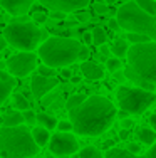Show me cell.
I'll return each mask as SVG.
<instances>
[{
	"instance_id": "cell-25",
	"label": "cell",
	"mask_w": 156,
	"mask_h": 158,
	"mask_svg": "<svg viewBox=\"0 0 156 158\" xmlns=\"http://www.w3.org/2000/svg\"><path fill=\"white\" fill-rule=\"evenodd\" d=\"M14 106L17 110H29V99L22 93H14Z\"/></svg>"
},
{
	"instance_id": "cell-44",
	"label": "cell",
	"mask_w": 156,
	"mask_h": 158,
	"mask_svg": "<svg viewBox=\"0 0 156 158\" xmlns=\"http://www.w3.org/2000/svg\"><path fill=\"white\" fill-rule=\"evenodd\" d=\"M102 146H104V150L107 152V150H111V148L114 146V141H113V140H106V141L102 143Z\"/></svg>"
},
{
	"instance_id": "cell-57",
	"label": "cell",
	"mask_w": 156,
	"mask_h": 158,
	"mask_svg": "<svg viewBox=\"0 0 156 158\" xmlns=\"http://www.w3.org/2000/svg\"><path fill=\"white\" fill-rule=\"evenodd\" d=\"M154 2H156V0H154Z\"/></svg>"
},
{
	"instance_id": "cell-24",
	"label": "cell",
	"mask_w": 156,
	"mask_h": 158,
	"mask_svg": "<svg viewBox=\"0 0 156 158\" xmlns=\"http://www.w3.org/2000/svg\"><path fill=\"white\" fill-rule=\"evenodd\" d=\"M128 42H131V46L133 44H143V42H150V37L148 35H144V34H134V32H128V35L124 37Z\"/></svg>"
},
{
	"instance_id": "cell-18",
	"label": "cell",
	"mask_w": 156,
	"mask_h": 158,
	"mask_svg": "<svg viewBox=\"0 0 156 158\" xmlns=\"http://www.w3.org/2000/svg\"><path fill=\"white\" fill-rule=\"evenodd\" d=\"M35 121L39 123V126H44L46 130H49V131L57 126V119H55L54 116L47 114V113H39V114L35 116Z\"/></svg>"
},
{
	"instance_id": "cell-2",
	"label": "cell",
	"mask_w": 156,
	"mask_h": 158,
	"mask_svg": "<svg viewBox=\"0 0 156 158\" xmlns=\"http://www.w3.org/2000/svg\"><path fill=\"white\" fill-rule=\"evenodd\" d=\"M128 66L124 69L126 79L133 82L148 81L156 84V40L133 44L128 49Z\"/></svg>"
},
{
	"instance_id": "cell-47",
	"label": "cell",
	"mask_w": 156,
	"mask_h": 158,
	"mask_svg": "<svg viewBox=\"0 0 156 158\" xmlns=\"http://www.w3.org/2000/svg\"><path fill=\"white\" fill-rule=\"evenodd\" d=\"M150 121H151V126H153V130L156 131V113H154V114H151Z\"/></svg>"
},
{
	"instance_id": "cell-37",
	"label": "cell",
	"mask_w": 156,
	"mask_h": 158,
	"mask_svg": "<svg viewBox=\"0 0 156 158\" xmlns=\"http://www.w3.org/2000/svg\"><path fill=\"white\" fill-rule=\"evenodd\" d=\"M50 17L54 19V20H64V19L67 17V14H66V12H57V10H54Z\"/></svg>"
},
{
	"instance_id": "cell-32",
	"label": "cell",
	"mask_w": 156,
	"mask_h": 158,
	"mask_svg": "<svg viewBox=\"0 0 156 158\" xmlns=\"http://www.w3.org/2000/svg\"><path fill=\"white\" fill-rule=\"evenodd\" d=\"M136 84H138V88L144 89V91H150V93H154V89H156V84H154V82H148V81H138Z\"/></svg>"
},
{
	"instance_id": "cell-1",
	"label": "cell",
	"mask_w": 156,
	"mask_h": 158,
	"mask_svg": "<svg viewBox=\"0 0 156 158\" xmlns=\"http://www.w3.org/2000/svg\"><path fill=\"white\" fill-rule=\"evenodd\" d=\"M118 110L107 98L89 96L79 106L69 110L72 131L84 136H99L113 126Z\"/></svg>"
},
{
	"instance_id": "cell-6",
	"label": "cell",
	"mask_w": 156,
	"mask_h": 158,
	"mask_svg": "<svg viewBox=\"0 0 156 158\" xmlns=\"http://www.w3.org/2000/svg\"><path fill=\"white\" fill-rule=\"evenodd\" d=\"M116 20L119 27L124 29L126 32L144 34L151 40H156V15H150L144 10H141L136 2H126L124 5H121L116 12Z\"/></svg>"
},
{
	"instance_id": "cell-39",
	"label": "cell",
	"mask_w": 156,
	"mask_h": 158,
	"mask_svg": "<svg viewBox=\"0 0 156 158\" xmlns=\"http://www.w3.org/2000/svg\"><path fill=\"white\" fill-rule=\"evenodd\" d=\"M87 57H89V49L82 46V49H81V52H79V59L81 61H87Z\"/></svg>"
},
{
	"instance_id": "cell-50",
	"label": "cell",
	"mask_w": 156,
	"mask_h": 158,
	"mask_svg": "<svg viewBox=\"0 0 156 158\" xmlns=\"http://www.w3.org/2000/svg\"><path fill=\"white\" fill-rule=\"evenodd\" d=\"M119 136H121V140H126V138H128V130H122L119 133Z\"/></svg>"
},
{
	"instance_id": "cell-26",
	"label": "cell",
	"mask_w": 156,
	"mask_h": 158,
	"mask_svg": "<svg viewBox=\"0 0 156 158\" xmlns=\"http://www.w3.org/2000/svg\"><path fill=\"white\" fill-rule=\"evenodd\" d=\"M84 99H86L84 94H72V96L67 98V101H66V108H67V110H72V108L79 106Z\"/></svg>"
},
{
	"instance_id": "cell-38",
	"label": "cell",
	"mask_w": 156,
	"mask_h": 158,
	"mask_svg": "<svg viewBox=\"0 0 156 158\" xmlns=\"http://www.w3.org/2000/svg\"><path fill=\"white\" fill-rule=\"evenodd\" d=\"M133 125H134V121H133V119H129V118L121 119V128H122V130H129Z\"/></svg>"
},
{
	"instance_id": "cell-15",
	"label": "cell",
	"mask_w": 156,
	"mask_h": 158,
	"mask_svg": "<svg viewBox=\"0 0 156 158\" xmlns=\"http://www.w3.org/2000/svg\"><path fill=\"white\" fill-rule=\"evenodd\" d=\"M30 133H32V138H34L35 145L39 146V148L46 146L47 143H49V140H50L49 130H46L44 126H34V130H32Z\"/></svg>"
},
{
	"instance_id": "cell-23",
	"label": "cell",
	"mask_w": 156,
	"mask_h": 158,
	"mask_svg": "<svg viewBox=\"0 0 156 158\" xmlns=\"http://www.w3.org/2000/svg\"><path fill=\"white\" fill-rule=\"evenodd\" d=\"M77 158H102V153L98 148H94V146H86V148H82L79 152Z\"/></svg>"
},
{
	"instance_id": "cell-55",
	"label": "cell",
	"mask_w": 156,
	"mask_h": 158,
	"mask_svg": "<svg viewBox=\"0 0 156 158\" xmlns=\"http://www.w3.org/2000/svg\"><path fill=\"white\" fill-rule=\"evenodd\" d=\"M0 9H2V7H0ZM0 14H2V10H0Z\"/></svg>"
},
{
	"instance_id": "cell-28",
	"label": "cell",
	"mask_w": 156,
	"mask_h": 158,
	"mask_svg": "<svg viewBox=\"0 0 156 158\" xmlns=\"http://www.w3.org/2000/svg\"><path fill=\"white\" fill-rule=\"evenodd\" d=\"M57 128L59 131H62V133H70L72 131V123L69 121V119H62V121H57Z\"/></svg>"
},
{
	"instance_id": "cell-51",
	"label": "cell",
	"mask_w": 156,
	"mask_h": 158,
	"mask_svg": "<svg viewBox=\"0 0 156 158\" xmlns=\"http://www.w3.org/2000/svg\"><path fill=\"white\" fill-rule=\"evenodd\" d=\"M7 69V62L5 61H0V71H5Z\"/></svg>"
},
{
	"instance_id": "cell-19",
	"label": "cell",
	"mask_w": 156,
	"mask_h": 158,
	"mask_svg": "<svg viewBox=\"0 0 156 158\" xmlns=\"http://www.w3.org/2000/svg\"><path fill=\"white\" fill-rule=\"evenodd\" d=\"M106 158H146V156L129 153L128 150H124V148H111V150H107Z\"/></svg>"
},
{
	"instance_id": "cell-46",
	"label": "cell",
	"mask_w": 156,
	"mask_h": 158,
	"mask_svg": "<svg viewBox=\"0 0 156 158\" xmlns=\"http://www.w3.org/2000/svg\"><path fill=\"white\" fill-rule=\"evenodd\" d=\"M114 77H116V81H122L126 76H124V73H119V71H118V73H114Z\"/></svg>"
},
{
	"instance_id": "cell-31",
	"label": "cell",
	"mask_w": 156,
	"mask_h": 158,
	"mask_svg": "<svg viewBox=\"0 0 156 158\" xmlns=\"http://www.w3.org/2000/svg\"><path fill=\"white\" fill-rule=\"evenodd\" d=\"M47 22V14L46 12H35L34 14V24L35 25H42V24H46Z\"/></svg>"
},
{
	"instance_id": "cell-29",
	"label": "cell",
	"mask_w": 156,
	"mask_h": 158,
	"mask_svg": "<svg viewBox=\"0 0 156 158\" xmlns=\"http://www.w3.org/2000/svg\"><path fill=\"white\" fill-rule=\"evenodd\" d=\"M22 116H24V123H27V126L29 125H34L35 123V113L32 111V110H25L24 113H22Z\"/></svg>"
},
{
	"instance_id": "cell-40",
	"label": "cell",
	"mask_w": 156,
	"mask_h": 158,
	"mask_svg": "<svg viewBox=\"0 0 156 158\" xmlns=\"http://www.w3.org/2000/svg\"><path fill=\"white\" fill-rule=\"evenodd\" d=\"M146 158H156V141L153 143V146L150 148V152L146 153Z\"/></svg>"
},
{
	"instance_id": "cell-54",
	"label": "cell",
	"mask_w": 156,
	"mask_h": 158,
	"mask_svg": "<svg viewBox=\"0 0 156 158\" xmlns=\"http://www.w3.org/2000/svg\"><path fill=\"white\" fill-rule=\"evenodd\" d=\"M154 29H156V22H154Z\"/></svg>"
},
{
	"instance_id": "cell-45",
	"label": "cell",
	"mask_w": 156,
	"mask_h": 158,
	"mask_svg": "<svg viewBox=\"0 0 156 158\" xmlns=\"http://www.w3.org/2000/svg\"><path fill=\"white\" fill-rule=\"evenodd\" d=\"M99 51H101V54H102V56H107V54L111 52V49L107 47L106 44H102V46H99Z\"/></svg>"
},
{
	"instance_id": "cell-9",
	"label": "cell",
	"mask_w": 156,
	"mask_h": 158,
	"mask_svg": "<svg viewBox=\"0 0 156 158\" xmlns=\"http://www.w3.org/2000/svg\"><path fill=\"white\" fill-rule=\"evenodd\" d=\"M49 150L50 155L54 156H67L79 152V143H77V138L72 133L59 131V133H54V136H50Z\"/></svg>"
},
{
	"instance_id": "cell-49",
	"label": "cell",
	"mask_w": 156,
	"mask_h": 158,
	"mask_svg": "<svg viewBox=\"0 0 156 158\" xmlns=\"http://www.w3.org/2000/svg\"><path fill=\"white\" fill-rule=\"evenodd\" d=\"M116 116H119V119H124V118H128V113H126V111H122V110H119Z\"/></svg>"
},
{
	"instance_id": "cell-48",
	"label": "cell",
	"mask_w": 156,
	"mask_h": 158,
	"mask_svg": "<svg viewBox=\"0 0 156 158\" xmlns=\"http://www.w3.org/2000/svg\"><path fill=\"white\" fill-rule=\"evenodd\" d=\"M76 25H79V22H77V20H69V22H66V27H76Z\"/></svg>"
},
{
	"instance_id": "cell-43",
	"label": "cell",
	"mask_w": 156,
	"mask_h": 158,
	"mask_svg": "<svg viewBox=\"0 0 156 158\" xmlns=\"http://www.w3.org/2000/svg\"><path fill=\"white\" fill-rule=\"evenodd\" d=\"M7 46H9V44H7L5 37H3V35H0V52H2V51H5Z\"/></svg>"
},
{
	"instance_id": "cell-16",
	"label": "cell",
	"mask_w": 156,
	"mask_h": 158,
	"mask_svg": "<svg viewBox=\"0 0 156 158\" xmlns=\"http://www.w3.org/2000/svg\"><path fill=\"white\" fill-rule=\"evenodd\" d=\"M128 49H129L128 40H126L124 37H118V39L114 40V44L111 46V54H114V57H118V59H122L128 54Z\"/></svg>"
},
{
	"instance_id": "cell-34",
	"label": "cell",
	"mask_w": 156,
	"mask_h": 158,
	"mask_svg": "<svg viewBox=\"0 0 156 158\" xmlns=\"http://www.w3.org/2000/svg\"><path fill=\"white\" fill-rule=\"evenodd\" d=\"M92 10H94L96 14H99V15H106V14L109 12L106 3H94V5H92Z\"/></svg>"
},
{
	"instance_id": "cell-17",
	"label": "cell",
	"mask_w": 156,
	"mask_h": 158,
	"mask_svg": "<svg viewBox=\"0 0 156 158\" xmlns=\"http://www.w3.org/2000/svg\"><path fill=\"white\" fill-rule=\"evenodd\" d=\"M2 125L3 126H18L24 125V116H22L20 111H10L7 113L2 118Z\"/></svg>"
},
{
	"instance_id": "cell-4",
	"label": "cell",
	"mask_w": 156,
	"mask_h": 158,
	"mask_svg": "<svg viewBox=\"0 0 156 158\" xmlns=\"http://www.w3.org/2000/svg\"><path fill=\"white\" fill-rule=\"evenodd\" d=\"M37 153L39 146L25 125L0 126V158H30Z\"/></svg>"
},
{
	"instance_id": "cell-33",
	"label": "cell",
	"mask_w": 156,
	"mask_h": 158,
	"mask_svg": "<svg viewBox=\"0 0 156 158\" xmlns=\"http://www.w3.org/2000/svg\"><path fill=\"white\" fill-rule=\"evenodd\" d=\"M37 69H39V73H37V74H40V76H46V77H52V76H54V69L49 67V66H46V64H44V66H39Z\"/></svg>"
},
{
	"instance_id": "cell-8",
	"label": "cell",
	"mask_w": 156,
	"mask_h": 158,
	"mask_svg": "<svg viewBox=\"0 0 156 158\" xmlns=\"http://www.w3.org/2000/svg\"><path fill=\"white\" fill-rule=\"evenodd\" d=\"M37 69V54L34 52H18L7 61V71L14 77H24Z\"/></svg>"
},
{
	"instance_id": "cell-36",
	"label": "cell",
	"mask_w": 156,
	"mask_h": 158,
	"mask_svg": "<svg viewBox=\"0 0 156 158\" xmlns=\"http://www.w3.org/2000/svg\"><path fill=\"white\" fill-rule=\"evenodd\" d=\"M107 25H109V29H111V31H114V32H118V31H119V24H118V20H116V17H114V19H109V22H107Z\"/></svg>"
},
{
	"instance_id": "cell-20",
	"label": "cell",
	"mask_w": 156,
	"mask_h": 158,
	"mask_svg": "<svg viewBox=\"0 0 156 158\" xmlns=\"http://www.w3.org/2000/svg\"><path fill=\"white\" fill-rule=\"evenodd\" d=\"M139 140L141 143H144V145H153V143L156 141V131L153 130V128H141L139 130Z\"/></svg>"
},
{
	"instance_id": "cell-21",
	"label": "cell",
	"mask_w": 156,
	"mask_h": 158,
	"mask_svg": "<svg viewBox=\"0 0 156 158\" xmlns=\"http://www.w3.org/2000/svg\"><path fill=\"white\" fill-rule=\"evenodd\" d=\"M136 5L139 7L141 10H144L150 15H156V2L154 0H134Z\"/></svg>"
},
{
	"instance_id": "cell-3",
	"label": "cell",
	"mask_w": 156,
	"mask_h": 158,
	"mask_svg": "<svg viewBox=\"0 0 156 158\" xmlns=\"http://www.w3.org/2000/svg\"><path fill=\"white\" fill-rule=\"evenodd\" d=\"M82 44L72 37L52 35L39 46V56L46 66L52 67H67L79 59Z\"/></svg>"
},
{
	"instance_id": "cell-22",
	"label": "cell",
	"mask_w": 156,
	"mask_h": 158,
	"mask_svg": "<svg viewBox=\"0 0 156 158\" xmlns=\"http://www.w3.org/2000/svg\"><path fill=\"white\" fill-rule=\"evenodd\" d=\"M91 35H92V44H94V46H102L107 40L106 32H104L101 27H96L94 31H91Z\"/></svg>"
},
{
	"instance_id": "cell-53",
	"label": "cell",
	"mask_w": 156,
	"mask_h": 158,
	"mask_svg": "<svg viewBox=\"0 0 156 158\" xmlns=\"http://www.w3.org/2000/svg\"><path fill=\"white\" fill-rule=\"evenodd\" d=\"M46 158H55V156H54V155H47Z\"/></svg>"
},
{
	"instance_id": "cell-27",
	"label": "cell",
	"mask_w": 156,
	"mask_h": 158,
	"mask_svg": "<svg viewBox=\"0 0 156 158\" xmlns=\"http://www.w3.org/2000/svg\"><path fill=\"white\" fill-rule=\"evenodd\" d=\"M106 67L111 74H114V73H118V71H121L122 62H121V59H118V57H111V59H107Z\"/></svg>"
},
{
	"instance_id": "cell-7",
	"label": "cell",
	"mask_w": 156,
	"mask_h": 158,
	"mask_svg": "<svg viewBox=\"0 0 156 158\" xmlns=\"http://www.w3.org/2000/svg\"><path fill=\"white\" fill-rule=\"evenodd\" d=\"M116 98L121 110L128 114H143L148 108L156 101V94L150 91L138 88H128V86H119L116 89Z\"/></svg>"
},
{
	"instance_id": "cell-52",
	"label": "cell",
	"mask_w": 156,
	"mask_h": 158,
	"mask_svg": "<svg viewBox=\"0 0 156 158\" xmlns=\"http://www.w3.org/2000/svg\"><path fill=\"white\" fill-rule=\"evenodd\" d=\"M114 2H118V0H104V3H106V5H107V3H114Z\"/></svg>"
},
{
	"instance_id": "cell-56",
	"label": "cell",
	"mask_w": 156,
	"mask_h": 158,
	"mask_svg": "<svg viewBox=\"0 0 156 158\" xmlns=\"http://www.w3.org/2000/svg\"><path fill=\"white\" fill-rule=\"evenodd\" d=\"M0 123H2V118H0Z\"/></svg>"
},
{
	"instance_id": "cell-5",
	"label": "cell",
	"mask_w": 156,
	"mask_h": 158,
	"mask_svg": "<svg viewBox=\"0 0 156 158\" xmlns=\"http://www.w3.org/2000/svg\"><path fill=\"white\" fill-rule=\"evenodd\" d=\"M5 37L7 44L14 49H18L22 52L35 51L47 37V32L44 29H39L32 20L29 22H10L2 34Z\"/></svg>"
},
{
	"instance_id": "cell-12",
	"label": "cell",
	"mask_w": 156,
	"mask_h": 158,
	"mask_svg": "<svg viewBox=\"0 0 156 158\" xmlns=\"http://www.w3.org/2000/svg\"><path fill=\"white\" fill-rule=\"evenodd\" d=\"M34 0H0V7L14 17H20L30 10Z\"/></svg>"
},
{
	"instance_id": "cell-14",
	"label": "cell",
	"mask_w": 156,
	"mask_h": 158,
	"mask_svg": "<svg viewBox=\"0 0 156 158\" xmlns=\"http://www.w3.org/2000/svg\"><path fill=\"white\" fill-rule=\"evenodd\" d=\"M15 88V79L5 71H0V104L10 96V93Z\"/></svg>"
},
{
	"instance_id": "cell-13",
	"label": "cell",
	"mask_w": 156,
	"mask_h": 158,
	"mask_svg": "<svg viewBox=\"0 0 156 158\" xmlns=\"http://www.w3.org/2000/svg\"><path fill=\"white\" fill-rule=\"evenodd\" d=\"M81 73H82V76L87 79V81H99V79L104 77V73H106V69H104V66H101L99 62L96 61H82L81 62Z\"/></svg>"
},
{
	"instance_id": "cell-10",
	"label": "cell",
	"mask_w": 156,
	"mask_h": 158,
	"mask_svg": "<svg viewBox=\"0 0 156 158\" xmlns=\"http://www.w3.org/2000/svg\"><path fill=\"white\" fill-rule=\"evenodd\" d=\"M40 5H44L49 10H57V12H77L89 5L91 0H39Z\"/></svg>"
},
{
	"instance_id": "cell-30",
	"label": "cell",
	"mask_w": 156,
	"mask_h": 158,
	"mask_svg": "<svg viewBox=\"0 0 156 158\" xmlns=\"http://www.w3.org/2000/svg\"><path fill=\"white\" fill-rule=\"evenodd\" d=\"M76 20L79 22V24L89 22V20H91V14L86 12V10H77V12H76Z\"/></svg>"
},
{
	"instance_id": "cell-42",
	"label": "cell",
	"mask_w": 156,
	"mask_h": 158,
	"mask_svg": "<svg viewBox=\"0 0 156 158\" xmlns=\"http://www.w3.org/2000/svg\"><path fill=\"white\" fill-rule=\"evenodd\" d=\"M82 39H84V42H86L87 46H89V44H92V35H91V32H84V34H82Z\"/></svg>"
},
{
	"instance_id": "cell-35",
	"label": "cell",
	"mask_w": 156,
	"mask_h": 158,
	"mask_svg": "<svg viewBox=\"0 0 156 158\" xmlns=\"http://www.w3.org/2000/svg\"><path fill=\"white\" fill-rule=\"evenodd\" d=\"M128 150L129 153H134V155H139V152H141V148H139V145H136V143H129L128 145Z\"/></svg>"
},
{
	"instance_id": "cell-41",
	"label": "cell",
	"mask_w": 156,
	"mask_h": 158,
	"mask_svg": "<svg viewBox=\"0 0 156 158\" xmlns=\"http://www.w3.org/2000/svg\"><path fill=\"white\" fill-rule=\"evenodd\" d=\"M62 77L70 79V77H72V71H70L69 67H62Z\"/></svg>"
},
{
	"instance_id": "cell-11",
	"label": "cell",
	"mask_w": 156,
	"mask_h": 158,
	"mask_svg": "<svg viewBox=\"0 0 156 158\" xmlns=\"http://www.w3.org/2000/svg\"><path fill=\"white\" fill-rule=\"evenodd\" d=\"M59 79L55 76L52 77H46V76H40V74H35L32 77V84H30V93L35 99H42L46 94H49L55 86H59Z\"/></svg>"
}]
</instances>
